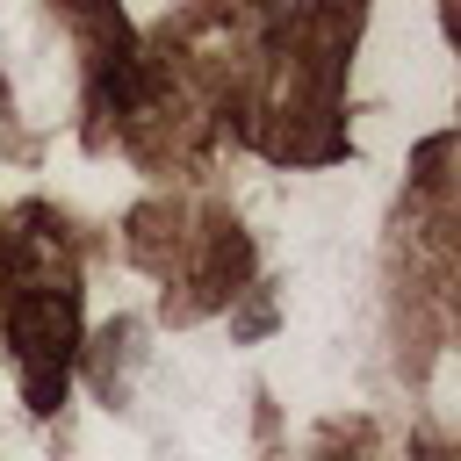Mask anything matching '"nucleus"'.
Here are the masks:
<instances>
[]
</instances>
